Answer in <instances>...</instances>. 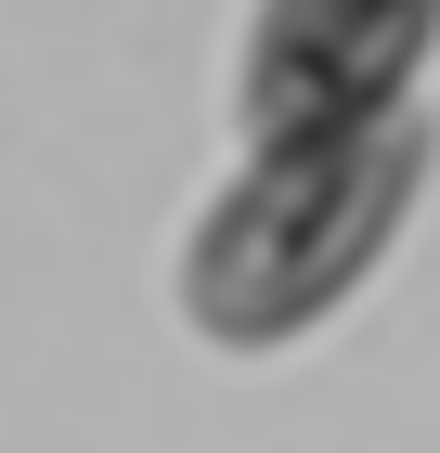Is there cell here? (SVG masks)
<instances>
[{
	"instance_id": "1",
	"label": "cell",
	"mask_w": 440,
	"mask_h": 453,
	"mask_svg": "<svg viewBox=\"0 0 440 453\" xmlns=\"http://www.w3.org/2000/svg\"><path fill=\"white\" fill-rule=\"evenodd\" d=\"M414 195H428V117L414 104L246 142V169L220 181L207 220L181 234V324H195L207 349L311 337V324L402 246Z\"/></svg>"
},
{
	"instance_id": "2",
	"label": "cell",
	"mask_w": 440,
	"mask_h": 453,
	"mask_svg": "<svg viewBox=\"0 0 440 453\" xmlns=\"http://www.w3.org/2000/svg\"><path fill=\"white\" fill-rule=\"evenodd\" d=\"M428 52H440V0H259L234 52V117L246 142L389 117Z\"/></svg>"
}]
</instances>
